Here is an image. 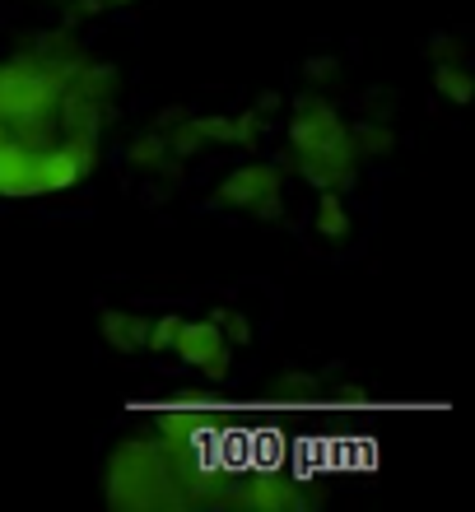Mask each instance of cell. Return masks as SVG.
Wrapping results in <instances>:
<instances>
[{"mask_svg": "<svg viewBox=\"0 0 475 512\" xmlns=\"http://www.w3.org/2000/svg\"><path fill=\"white\" fill-rule=\"evenodd\" d=\"M289 149H294V163L299 173L313 182L317 191H345L359 173V145H354L350 126L340 122V112L322 98H299L294 108V122H289Z\"/></svg>", "mask_w": 475, "mask_h": 512, "instance_id": "obj_1", "label": "cell"}, {"mask_svg": "<svg viewBox=\"0 0 475 512\" xmlns=\"http://www.w3.org/2000/svg\"><path fill=\"white\" fill-rule=\"evenodd\" d=\"M108 499L117 503V508H136V512L182 508V503H187V494L177 485V466L159 447V438H136V443H126L112 452Z\"/></svg>", "mask_w": 475, "mask_h": 512, "instance_id": "obj_2", "label": "cell"}, {"mask_svg": "<svg viewBox=\"0 0 475 512\" xmlns=\"http://www.w3.org/2000/svg\"><path fill=\"white\" fill-rule=\"evenodd\" d=\"M219 201L229 210H247L257 219H275L280 215V173L271 163H243L219 182Z\"/></svg>", "mask_w": 475, "mask_h": 512, "instance_id": "obj_3", "label": "cell"}, {"mask_svg": "<svg viewBox=\"0 0 475 512\" xmlns=\"http://www.w3.org/2000/svg\"><path fill=\"white\" fill-rule=\"evenodd\" d=\"M177 359L191 368H201L210 382H224L229 378V340L219 331L215 317H201V322H187L182 317V331H177Z\"/></svg>", "mask_w": 475, "mask_h": 512, "instance_id": "obj_4", "label": "cell"}, {"mask_svg": "<svg viewBox=\"0 0 475 512\" xmlns=\"http://www.w3.org/2000/svg\"><path fill=\"white\" fill-rule=\"evenodd\" d=\"M224 503H243V508H252V512H280L294 503V485H289L285 475L261 471V475H252V485L224 489Z\"/></svg>", "mask_w": 475, "mask_h": 512, "instance_id": "obj_5", "label": "cell"}, {"mask_svg": "<svg viewBox=\"0 0 475 512\" xmlns=\"http://www.w3.org/2000/svg\"><path fill=\"white\" fill-rule=\"evenodd\" d=\"M98 326H103V340L122 354H140L145 350V336H150V322L140 312H103Z\"/></svg>", "mask_w": 475, "mask_h": 512, "instance_id": "obj_6", "label": "cell"}, {"mask_svg": "<svg viewBox=\"0 0 475 512\" xmlns=\"http://www.w3.org/2000/svg\"><path fill=\"white\" fill-rule=\"evenodd\" d=\"M317 233L322 238H345L350 233V210H345V196L331 187H322V196H317Z\"/></svg>", "mask_w": 475, "mask_h": 512, "instance_id": "obj_7", "label": "cell"}, {"mask_svg": "<svg viewBox=\"0 0 475 512\" xmlns=\"http://www.w3.org/2000/svg\"><path fill=\"white\" fill-rule=\"evenodd\" d=\"M434 84H438V94H448L452 103H471V98H475L471 70H466L462 61H438V70H434Z\"/></svg>", "mask_w": 475, "mask_h": 512, "instance_id": "obj_8", "label": "cell"}, {"mask_svg": "<svg viewBox=\"0 0 475 512\" xmlns=\"http://www.w3.org/2000/svg\"><path fill=\"white\" fill-rule=\"evenodd\" d=\"M215 322H219V331H224V340H229V345H252V317H247V312L219 308Z\"/></svg>", "mask_w": 475, "mask_h": 512, "instance_id": "obj_9", "label": "cell"}, {"mask_svg": "<svg viewBox=\"0 0 475 512\" xmlns=\"http://www.w3.org/2000/svg\"><path fill=\"white\" fill-rule=\"evenodd\" d=\"M177 331H182V317L177 312H168V317H159V322H150V336H145V350L150 354H168L177 345Z\"/></svg>", "mask_w": 475, "mask_h": 512, "instance_id": "obj_10", "label": "cell"}, {"mask_svg": "<svg viewBox=\"0 0 475 512\" xmlns=\"http://www.w3.org/2000/svg\"><path fill=\"white\" fill-rule=\"evenodd\" d=\"M126 154H131V163H140V168H159L163 154H168V140H163L159 131H145Z\"/></svg>", "mask_w": 475, "mask_h": 512, "instance_id": "obj_11", "label": "cell"}, {"mask_svg": "<svg viewBox=\"0 0 475 512\" xmlns=\"http://www.w3.org/2000/svg\"><path fill=\"white\" fill-rule=\"evenodd\" d=\"M196 140H215V145H233V117H187Z\"/></svg>", "mask_w": 475, "mask_h": 512, "instance_id": "obj_12", "label": "cell"}, {"mask_svg": "<svg viewBox=\"0 0 475 512\" xmlns=\"http://www.w3.org/2000/svg\"><path fill=\"white\" fill-rule=\"evenodd\" d=\"M350 135H354V145H359V154H387V149H392V140H396L387 126H373V122L350 126Z\"/></svg>", "mask_w": 475, "mask_h": 512, "instance_id": "obj_13", "label": "cell"}]
</instances>
